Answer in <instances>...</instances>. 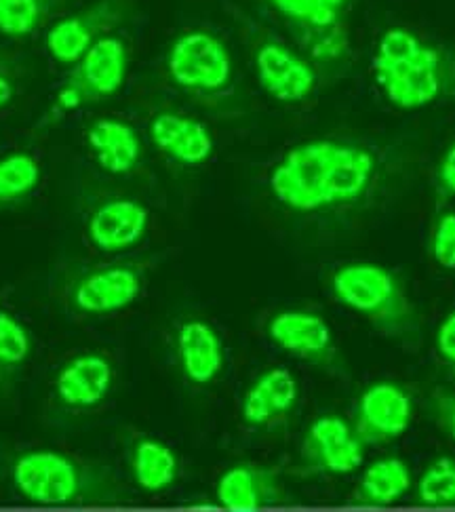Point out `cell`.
<instances>
[{
	"label": "cell",
	"instance_id": "277c9868",
	"mask_svg": "<svg viewBox=\"0 0 455 512\" xmlns=\"http://www.w3.org/2000/svg\"><path fill=\"white\" fill-rule=\"evenodd\" d=\"M333 298L392 340L418 338L420 314L390 268L375 262H348L331 274Z\"/></svg>",
	"mask_w": 455,
	"mask_h": 512
},
{
	"label": "cell",
	"instance_id": "7c38bea8",
	"mask_svg": "<svg viewBox=\"0 0 455 512\" xmlns=\"http://www.w3.org/2000/svg\"><path fill=\"white\" fill-rule=\"evenodd\" d=\"M121 0H97L83 11L55 19L45 34V47L59 66H76L106 30L121 17Z\"/></svg>",
	"mask_w": 455,
	"mask_h": 512
},
{
	"label": "cell",
	"instance_id": "4dcf8cb0",
	"mask_svg": "<svg viewBox=\"0 0 455 512\" xmlns=\"http://www.w3.org/2000/svg\"><path fill=\"white\" fill-rule=\"evenodd\" d=\"M15 100V81L5 68H0V110H5Z\"/></svg>",
	"mask_w": 455,
	"mask_h": 512
},
{
	"label": "cell",
	"instance_id": "5b68a950",
	"mask_svg": "<svg viewBox=\"0 0 455 512\" xmlns=\"http://www.w3.org/2000/svg\"><path fill=\"white\" fill-rule=\"evenodd\" d=\"M167 72L175 87L213 95L232 83L234 62L220 36L207 30H190L177 36L169 47Z\"/></svg>",
	"mask_w": 455,
	"mask_h": 512
},
{
	"label": "cell",
	"instance_id": "52a82bcc",
	"mask_svg": "<svg viewBox=\"0 0 455 512\" xmlns=\"http://www.w3.org/2000/svg\"><path fill=\"white\" fill-rule=\"evenodd\" d=\"M268 340L289 357L329 373H342L344 359L331 325L312 310H279L266 323Z\"/></svg>",
	"mask_w": 455,
	"mask_h": 512
},
{
	"label": "cell",
	"instance_id": "ba28073f",
	"mask_svg": "<svg viewBox=\"0 0 455 512\" xmlns=\"http://www.w3.org/2000/svg\"><path fill=\"white\" fill-rule=\"evenodd\" d=\"M253 68L257 83L279 104H302L319 87V70L310 59L279 38H264L255 47Z\"/></svg>",
	"mask_w": 455,
	"mask_h": 512
},
{
	"label": "cell",
	"instance_id": "6da1fadb",
	"mask_svg": "<svg viewBox=\"0 0 455 512\" xmlns=\"http://www.w3.org/2000/svg\"><path fill=\"white\" fill-rule=\"evenodd\" d=\"M401 180V159L390 146L356 137H312L274 163L268 190L287 213L354 228L397 199Z\"/></svg>",
	"mask_w": 455,
	"mask_h": 512
},
{
	"label": "cell",
	"instance_id": "9a60e30c",
	"mask_svg": "<svg viewBox=\"0 0 455 512\" xmlns=\"http://www.w3.org/2000/svg\"><path fill=\"white\" fill-rule=\"evenodd\" d=\"M300 401V384L287 367L257 373L241 399V420L253 430H272L289 420Z\"/></svg>",
	"mask_w": 455,
	"mask_h": 512
},
{
	"label": "cell",
	"instance_id": "7402d4cb",
	"mask_svg": "<svg viewBox=\"0 0 455 512\" xmlns=\"http://www.w3.org/2000/svg\"><path fill=\"white\" fill-rule=\"evenodd\" d=\"M268 3L293 28V34L304 41L312 34L344 28L342 22L352 0H268Z\"/></svg>",
	"mask_w": 455,
	"mask_h": 512
},
{
	"label": "cell",
	"instance_id": "cb8c5ba5",
	"mask_svg": "<svg viewBox=\"0 0 455 512\" xmlns=\"http://www.w3.org/2000/svg\"><path fill=\"white\" fill-rule=\"evenodd\" d=\"M43 169L30 152L0 156V207L26 201L41 184Z\"/></svg>",
	"mask_w": 455,
	"mask_h": 512
},
{
	"label": "cell",
	"instance_id": "f546056e",
	"mask_svg": "<svg viewBox=\"0 0 455 512\" xmlns=\"http://www.w3.org/2000/svg\"><path fill=\"white\" fill-rule=\"evenodd\" d=\"M432 411L439 424L449 437L455 441V395H437L432 403Z\"/></svg>",
	"mask_w": 455,
	"mask_h": 512
},
{
	"label": "cell",
	"instance_id": "8992f818",
	"mask_svg": "<svg viewBox=\"0 0 455 512\" xmlns=\"http://www.w3.org/2000/svg\"><path fill=\"white\" fill-rule=\"evenodd\" d=\"M144 272L129 262H112L78 272L68 285V308L81 317L102 319L131 308L142 298Z\"/></svg>",
	"mask_w": 455,
	"mask_h": 512
},
{
	"label": "cell",
	"instance_id": "7a4b0ae2",
	"mask_svg": "<svg viewBox=\"0 0 455 512\" xmlns=\"http://www.w3.org/2000/svg\"><path fill=\"white\" fill-rule=\"evenodd\" d=\"M371 72L386 102L399 110H422L455 95V55L405 26L382 32Z\"/></svg>",
	"mask_w": 455,
	"mask_h": 512
},
{
	"label": "cell",
	"instance_id": "d4e9b609",
	"mask_svg": "<svg viewBox=\"0 0 455 512\" xmlns=\"http://www.w3.org/2000/svg\"><path fill=\"white\" fill-rule=\"evenodd\" d=\"M32 333L15 314L0 308V386L17 376L32 357Z\"/></svg>",
	"mask_w": 455,
	"mask_h": 512
},
{
	"label": "cell",
	"instance_id": "1f68e13d",
	"mask_svg": "<svg viewBox=\"0 0 455 512\" xmlns=\"http://www.w3.org/2000/svg\"><path fill=\"white\" fill-rule=\"evenodd\" d=\"M234 512H239V510H234Z\"/></svg>",
	"mask_w": 455,
	"mask_h": 512
},
{
	"label": "cell",
	"instance_id": "484cf974",
	"mask_svg": "<svg viewBox=\"0 0 455 512\" xmlns=\"http://www.w3.org/2000/svg\"><path fill=\"white\" fill-rule=\"evenodd\" d=\"M415 498H418L422 506L428 508L455 506V460H434L418 479Z\"/></svg>",
	"mask_w": 455,
	"mask_h": 512
},
{
	"label": "cell",
	"instance_id": "f1b7e54d",
	"mask_svg": "<svg viewBox=\"0 0 455 512\" xmlns=\"http://www.w3.org/2000/svg\"><path fill=\"white\" fill-rule=\"evenodd\" d=\"M437 188L443 196H455V142L449 144L439 161Z\"/></svg>",
	"mask_w": 455,
	"mask_h": 512
},
{
	"label": "cell",
	"instance_id": "ac0fdd59",
	"mask_svg": "<svg viewBox=\"0 0 455 512\" xmlns=\"http://www.w3.org/2000/svg\"><path fill=\"white\" fill-rule=\"evenodd\" d=\"M148 133L150 142L169 161L182 167H201L215 152V140L209 127L199 118L175 110H161L154 114Z\"/></svg>",
	"mask_w": 455,
	"mask_h": 512
},
{
	"label": "cell",
	"instance_id": "e0dca14e",
	"mask_svg": "<svg viewBox=\"0 0 455 512\" xmlns=\"http://www.w3.org/2000/svg\"><path fill=\"white\" fill-rule=\"evenodd\" d=\"M150 228L146 205L127 196L97 205L87 220V239L100 253H125L140 245Z\"/></svg>",
	"mask_w": 455,
	"mask_h": 512
},
{
	"label": "cell",
	"instance_id": "8fae6325",
	"mask_svg": "<svg viewBox=\"0 0 455 512\" xmlns=\"http://www.w3.org/2000/svg\"><path fill=\"white\" fill-rule=\"evenodd\" d=\"M116 367L102 352H78L53 380V399L64 411L89 413L100 409L114 392Z\"/></svg>",
	"mask_w": 455,
	"mask_h": 512
},
{
	"label": "cell",
	"instance_id": "5bb4252c",
	"mask_svg": "<svg viewBox=\"0 0 455 512\" xmlns=\"http://www.w3.org/2000/svg\"><path fill=\"white\" fill-rule=\"evenodd\" d=\"M215 498L228 510L255 512L287 504L289 494L283 477L274 468L239 462L226 468L217 479Z\"/></svg>",
	"mask_w": 455,
	"mask_h": 512
},
{
	"label": "cell",
	"instance_id": "d6986e66",
	"mask_svg": "<svg viewBox=\"0 0 455 512\" xmlns=\"http://www.w3.org/2000/svg\"><path fill=\"white\" fill-rule=\"evenodd\" d=\"M93 161L110 175L133 173L142 161V137L137 129L116 116L93 118L85 131Z\"/></svg>",
	"mask_w": 455,
	"mask_h": 512
},
{
	"label": "cell",
	"instance_id": "603a6c76",
	"mask_svg": "<svg viewBox=\"0 0 455 512\" xmlns=\"http://www.w3.org/2000/svg\"><path fill=\"white\" fill-rule=\"evenodd\" d=\"M70 0H0V34L26 38L66 7Z\"/></svg>",
	"mask_w": 455,
	"mask_h": 512
},
{
	"label": "cell",
	"instance_id": "44dd1931",
	"mask_svg": "<svg viewBox=\"0 0 455 512\" xmlns=\"http://www.w3.org/2000/svg\"><path fill=\"white\" fill-rule=\"evenodd\" d=\"M413 477L407 462L386 456L371 462L356 481L350 500L365 508H386L401 502L411 489Z\"/></svg>",
	"mask_w": 455,
	"mask_h": 512
},
{
	"label": "cell",
	"instance_id": "83f0119b",
	"mask_svg": "<svg viewBox=\"0 0 455 512\" xmlns=\"http://www.w3.org/2000/svg\"><path fill=\"white\" fill-rule=\"evenodd\" d=\"M437 352L439 357L455 367V310H451L437 329Z\"/></svg>",
	"mask_w": 455,
	"mask_h": 512
},
{
	"label": "cell",
	"instance_id": "30bf717a",
	"mask_svg": "<svg viewBox=\"0 0 455 512\" xmlns=\"http://www.w3.org/2000/svg\"><path fill=\"white\" fill-rule=\"evenodd\" d=\"M413 420V401L397 382L367 386L352 409V428L363 445H384L405 435Z\"/></svg>",
	"mask_w": 455,
	"mask_h": 512
},
{
	"label": "cell",
	"instance_id": "4316f807",
	"mask_svg": "<svg viewBox=\"0 0 455 512\" xmlns=\"http://www.w3.org/2000/svg\"><path fill=\"white\" fill-rule=\"evenodd\" d=\"M430 255L434 264L455 270V211H443L432 226Z\"/></svg>",
	"mask_w": 455,
	"mask_h": 512
},
{
	"label": "cell",
	"instance_id": "3957f363",
	"mask_svg": "<svg viewBox=\"0 0 455 512\" xmlns=\"http://www.w3.org/2000/svg\"><path fill=\"white\" fill-rule=\"evenodd\" d=\"M9 477L28 504L45 508L112 504L125 494L108 466L53 447L19 451L11 460Z\"/></svg>",
	"mask_w": 455,
	"mask_h": 512
},
{
	"label": "cell",
	"instance_id": "9c48e42d",
	"mask_svg": "<svg viewBox=\"0 0 455 512\" xmlns=\"http://www.w3.org/2000/svg\"><path fill=\"white\" fill-rule=\"evenodd\" d=\"M365 445L352 424L335 413L314 418L300 443L302 466L316 475H350L363 464Z\"/></svg>",
	"mask_w": 455,
	"mask_h": 512
},
{
	"label": "cell",
	"instance_id": "ffe728a7",
	"mask_svg": "<svg viewBox=\"0 0 455 512\" xmlns=\"http://www.w3.org/2000/svg\"><path fill=\"white\" fill-rule=\"evenodd\" d=\"M127 466L133 483L146 494H163L180 479V456L165 441L137 435L127 445Z\"/></svg>",
	"mask_w": 455,
	"mask_h": 512
},
{
	"label": "cell",
	"instance_id": "4fadbf2b",
	"mask_svg": "<svg viewBox=\"0 0 455 512\" xmlns=\"http://www.w3.org/2000/svg\"><path fill=\"white\" fill-rule=\"evenodd\" d=\"M129 72V49L121 36L106 34L72 66L70 83L85 104L102 102L123 89Z\"/></svg>",
	"mask_w": 455,
	"mask_h": 512
},
{
	"label": "cell",
	"instance_id": "2e32d148",
	"mask_svg": "<svg viewBox=\"0 0 455 512\" xmlns=\"http://www.w3.org/2000/svg\"><path fill=\"white\" fill-rule=\"evenodd\" d=\"M175 361L192 386H211L226 367V344L209 321L184 319L173 333Z\"/></svg>",
	"mask_w": 455,
	"mask_h": 512
}]
</instances>
